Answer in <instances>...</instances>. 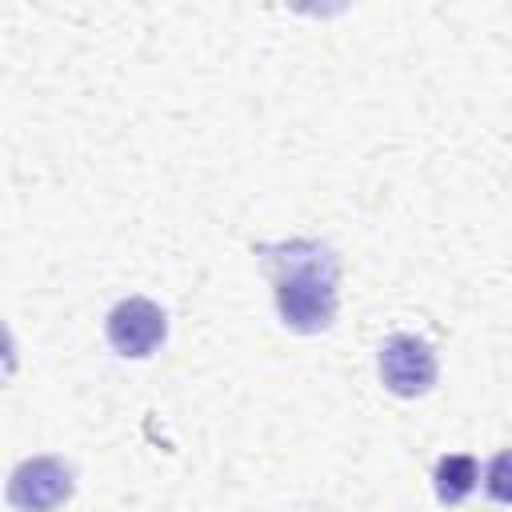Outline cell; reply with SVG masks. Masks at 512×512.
<instances>
[{
  "instance_id": "8992f818",
  "label": "cell",
  "mask_w": 512,
  "mask_h": 512,
  "mask_svg": "<svg viewBox=\"0 0 512 512\" xmlns=\"http://www.w3.org/2000/svg\"><path fill=\"white\" fill-rule=\"evenodd\" d=\"M484 488H488V496H492L496 504H512V448H504V452L488 464Z\"/></svg>"
},
{
  "instance_id": "3957f363",
  "label": "cell",
  "mask_w": 512,
  "mask_h": 512,
  "mask_svg": "<svg viewBox=\"0 0 512 512\" xmlns=\"http://www.w3.org/2000/svg\"><path fill=\"white\" fill-rule=\"evenodd\" d=\"M76 488L72 468L60 456H32L12 468L8 476V504L16 512H52Z\"/></svg>"
},
{
  "instance_id": "7a4b0ae2",
  "label": "cell",
  "mask_w": 512,
  "mask_h": 512,
  "mask_svg": "<svg viewBox=\"0 0 512 512\" xmlns=\"http://www.w3.org/2000/svg\"><path fill=\"white\" fill-rule=\"evenodd\" d=\"M380 380L392 396H424L432 384H436V352L428 340L412 336V332H396L380 344Z\"/></svg>"
},
{
  "instance_id": "277c9868",
  "label": "cell",
  "mask_w": 512,
  "mask_h": 512,
  "mask_svg": "<svg viewBox=\"0 0 512 512\" xmlns=\"http://www.w3.org/2000/svg\"><path fill=\"white\" fill-rule=\"evenodd\" d=\"M104 336H108V344H112L120 356L144 360V356H152V352L164 344V336H168V316H164V308H160L156 300H148V296H128V300H120V304L108 312Z\"/></svg>"
},
{
  "instance_id": "5b68a950",
  "label": "cell",
  "mask_w": 512,
  "mask_h": 512,
  "mask_svg": "<svg viewBox=\"0 0 512 512\" xmlns=\"http://www.w3.org/2000/svg\"><path fill=\"white\" fill-rule=\"evenodd\" d=\"M480 480V464L476 456L468 452H452V456H440L436 460V472H432V484H436V496L440 504H460Z\"/></svg>"
},
{
  "instance_id": "6da1fadb",
  "label": "cell",
  "mask_w": 512,
  "mask_h": 512,
  "mask_svg": "<svg viewBox=\"0 0 512 512\" xmlns=\"http://www.w3.org/2000/svg\"><path fill=\"white\" fill-rule=\"evenodd\" d=\"M272 268L276 284V312L292 332H324L336 320V280L340 260L320 240H288V244H260L256 248Z\"/></svg>"
}]
</instances>
